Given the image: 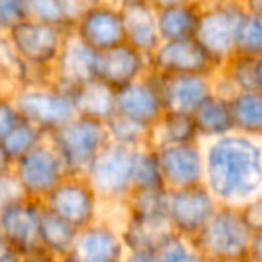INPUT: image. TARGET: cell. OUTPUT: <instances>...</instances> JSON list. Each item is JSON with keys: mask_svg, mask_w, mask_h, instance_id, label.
Wrapping results in <instances>:
<instances>
[{"mask_svg": "<svg viewBox=\"0 0 262 262\" xmlns=\"http://www.w3.org/2000/svg\"><path fill=\"white\" fill-rule=\"evenodd\" d=\"M203 146V185L217 205L241 207L262 196L260 139L228 133Z\"/></svg>", "mask_w": 262, "mask_h": 262, "instance_id": "cell-1", "label": "cell"}, {"mask_svg": "<svg viewBox=\"0 0 262 262\" xmlns=\"http://www.w3.org/2000/svg\"><path fill=\"white\" fill-rule=\"evenodd\" d=\"M251 239L253 232L243 221L239 208L219 205L203 228L189 241L203 258L244 262Z\"/></svg>", "mask_w": 262, "mask_h": 262, "instance_id": "cell-2", "label": "cell"}, {"mask_svg": "<svg viewBox=\"0 0 262 262\" xmlns=\"http://www.w3.org/2000/svg\"><path fill=\"white\" fill-rule=\"evenodd\" d=\"M67 176H83L94 157L110 142L104 122L76 115L47 135Z\"/></svg>", "mask_w": 262, "mask_h": 262, "instance_id": "cell-3", "label": "cell"}, {"mask_svg": "<svg viewBox=\"0 0 262 262\" xmlns=\"http://www.w3.org/2000/svg\"><path fill=\"white\" fill-rule=\"evenodd\" d=\"M135 147L108 142L84 171L83 178L101 203H120L131 190Z\"/></svg>", "mask_w": 262, "mask_h": 262, "instance_id": "cell-4", "label": "cell"}, {"mask_svg": "<svg viewBox=\"0 0 262 262\" xmlns=\"http://www.w3.org/2000/svg\"><path fill=\"white\" fill-rule=\"evenodd\" d=\"M243 15L244 9L239 0H212L200 4L194 40L207 51L217 67L233 56L235 31Z\"/></svg>", "mask_w": 262, "mask_h": 262, "instance_id": "cell-5", "label": "cell"}, {"mask_svg": "<svg viewBox=\"0 0 262 262\" xmlns=\"http://www.w3.org/2000/svg\"><path fill=\"white\" fill-rule=\"evenodd\" d=\"M9 95L20 119L33 124L45 135L76 117L70 95L52 83L26 84L15 88Z\"/></svg>", "mask_w": 262, "mask_h": 262, "instance_id": "cell-6", "label": "cell"}, {"mask_svg": "<svg viewBox=\"0 0 262 262\" xmlns=\"http://www.w3.org/2000/svg\"><path fill=\"white\" fill-rule=\"evenodd\" d=\"M70 27L47 26L31 20H22L6 33L11 47L27 67L51 72L56 58L61 52Z\"/></svg>", "mask_w": 262, "mask_h": 262, "instance_id": "cell-7", "label": "cell"}, {"mask_svg": "<svg viewBox=\"0 0 262 262\" xmlns=\"http://www.w3.org/2000/svg\"><path fill=\"white\" fill-rule=\"evenodd\" d=\"M18 185L27 200L43 201V198L67 176L58 153L45 137L36 147L11 165Z\"/></svg>", "mask_w": 262, "mask_h": 262, "instance_id": "cell-8", "label": "cell"}, {"mask_svg": "<svg viewBox=\"0 0 262 262\" xmlns=\"http://www.w3.org/2000/svg\"><path fill=\"white\" fill-rule=\"evenodd\" d=\"M41 207L76 230L99 219L101 201L83 176H65L41 201Z\"/></svg>", "mask_w": 262, "mask_h": 262, "instance_id": "cell-9", "label": "cell"}, {"mask_svg": "<svg viewBox=\"0 0 262 262\" xmlns=\"http://www.w3.org/2000/svg\"><path fill=\"white\" fill-rule=\"evenodd\" d=\"M151 72L162 76H208L219 69L194 38L176 41H160L147 56Z\"/></svg>", "mask_w": 262, "mask_h": 262, "instance_id": "cell-10", "label": "cell"}, {"mask_svg": "<svg viewBox=\"0 0 262 262\" xmlns=\"http://www.w3.org/2000/svg\"><path fill=\"white\" fill-rule=\"evenodd\" d=\"M217 207V201L201 183V185L185 187V189L169 190L165 217L174 233L185 239H192Z\"/></svg>", "mask_w": 262, "mask_h": 262, "instance_id": "cell-11", "label": "cell"}, {"mask_svg": "<svg viewBox=\"0 0 262 262\" xmlns=\"http://www.w3.org/2000/svg\"><path fill=\"white\" fill-rule=\"evenodd\" d=\"M160 167L162 183L167 190L203 183V146L200 140L153 147Z\"/></svg>", "mask_w": 262, "mask_h": 262, "instance_id": "cell-12", "label": "cell"}, {"mask_svg": "<svg viewBox=\"0 0 262 262\" xmlns=\"http://www.w3.org/2000/svg\"><path fill=\"white\" fill-rule=\"evenodd\" d=\"M40 214V201L27 198L0 208V235L9 250L20 257L40 250L38 246Z\"/></svg>", "mask_w": 262, "mask_h": 262, "instance_id": "cell-13", "label": "cell"}, {"mask_svg": "<svg viewBox=\"0 0 262 262\" xmlns=\"http://www.w3.org/2000/svg\"><path fill=\"white\" fill-rule=\"evenodd\" d=\"M72 33L90 51L101 52L122 43V22L115 2L97 0L72 27Z\"/></svg>", "mask_w": 262, "mask_h": 262, "instance_id": "cell-14", "label": "cell"}, {"mask_svg": "<svg viewBox=\"0 0 262 262\" xmlns=\"http://www.w3.org/2000/svg\"><path fill=\"white\" fill-rule=\"evenodd\" d=\"M149 72L147 56L127 45L126 41L95 52L94 79L101 81L112 90L129 84Z\"/></svg>", "mask_w": 262, "mask_h": 262, "instance_id": "cell-15", "label": "cell"}, {"mask_svg": "<svg viewBox=\"0 0 262 262\" xmlns=\"http://www.w3.org/2000/svg\"><path fill=\"white\" fill-rule=\"evenodd\" d=\"M113 104H115V115L124 117L147 129H151L164 113L157 86L149 72L133 83L113 90Z\"/></svg>", "mask_w": 262, "mask_h": 262, "instance_id": "cell-16", "label": "cell"}, {"mask_svg": "<svg viewBox=\"0 0 262 262\" xmlns=\"http://www.w3.org/2000/svg\"><path fill=\"white\" fill-rule=\"evenodd\" d=\"M162 108L169 113H190L205 97L212 94V77L208 76H162L151 72Z\"/></svg>", "mask_w": 262, "mask_h": 262, "instance_id": "cell-17", "label": "cell"}, {"mask_svg": "<svg viewBox=\"0 0 262 262\" xmlns=\"http://www.w3.org/2000/svg\"><path fill=\"white\" fill-rule=\"evenodd\" d=\"M70 253L81 262H120L126 253L119 226L106 219H97L77 230Z\"/></svg>", "mask_w": 262, "mask_h": 262, "instance_id": "cell-18", "label": "cell"}, {"mask_svg": "<svg viewBox=\"0 0 262 262\" xmlns=\"http://www.w3.org/2000/svg\"><path fill=\"white\" fill-rule=\"evenodd\" d=\"M124 41L149 56L160 43L157 31V9L147 0H117Z\"/></svg>", "mask_w": 262, "mask_h": 262, "instance_id": "cell-19", "label": "cell"}, {"mask_svg": "<svg viewBox=\"0 0 262 262\" xmlns=\"http://www.w3.org/2000/svg\"><path fill=\"white\" fill-rule=\"evenodd\" d=\"M94 58L95 52L81 43L70 31L51 69V83L69 94L70 88L94 77Z\"/></svg>", "mask_w": 262, "mask_h": 262, "instance_id": "cell-20", "label": "cell"}, {"mask_svg": "<svg viewBox=\"0 0 262 262\" xmlns=\"http://www.w3.org/2000/svg\"><path fill=\"white\" fill-rule=\"evenodd\" d=\"M126 251L153 253L167 237L174 233L165 215H129L126 214L119 226Z\"/></svg>", "mask_w": 262, "mask_h": 262, "instance_id": "cell-21", "label": "cell"}, {"mask_svg": "<svg viewBox=\"0 0 262 262\" xmlns=\"http://www.w3.org/2000/svg\"><path fill=\"white\" fill-rule=\"evenodd\" d=\"M69 95L72 99L76 115L99 120L104 124L115 115L113 90L94 77L70 88Z\"/></svg>", "mask_w": 262, "mask_h": 262, "instance_id": "cell-22", "label": "cell"}, {"mask_svg": "<svg viewBox=\"0 0 262 262\" xmlns=\"http://www.w3.org/2000/svg\"><path fill=\"white\" fill-rule=\"evenodd\" d=\"M194 127H196L200 142L214 140L225 137L233 131L232 117L228 110V97L212 92L208 97L198 104V108L190 113Z\"/></svg>", "mask_w": 262, "mask_h": 262, "instance_id": "cell-23", "label": "cell"}, {"mask_svg": "<svg viewBox=\"0 0 262 262\" xmlns=\"http://www.w3.org/2000/svg\"><path fill=\"white\" fill-rule=\"evenodd\" d=\"M198 16H200V2L196 0L157 9V31L160 41L194 38Z\"/></svg>", "mask_w": 262, "mask_h": 262, "instance_id": "cell-24", "label": "cell"}, {"mask_svg": "<svg viewBox=\"0 0 262 262\" xmlns=\"http://www.w3.org/2000/svg\"><path fill=\"white\" fill-rule=\"evenodd\" d=\"M228 110L235 133L260 139L262 133V94L237 92L228 97Z\"/></svg>", "mask_w": 262, "mask_h": 262, "instance_id": "cell-25", "label": "cell"}, {"mask_svg": "<svg viewBox=\"0 0 262 262\" xmlns=\"http://www.w3.org/2000/svg\"><path fill=\"white\" fill-rule=\"evenodd\" d=\"M76 233L77 230L74 226L41 207L40 228H38V246L41 251L54 258L70 253L76 241Z\"/></svg>", "mask_w": 262, "mask_h": 262, "instance_id": "cell-26", "label": "cell"}, {"mask_svg": "<svg viewBox=\"0 0 262 262\" xmlns=\"http://www.w3.org/2000/svg\"><path fill=\"white\" fill-rule=\"evenodd\" d=\"M198 133L194 127L192 117L187 113H169L164 112L158 122L151 127L149 146H172V144H187L196 142Z\"/></svg>", "mask_w": 262, "mask_h": 262, "instance_id": "cell-27", "label": "cell"}, {"mask_svg": "<svg viewBox=\"0 0 262 262\" xmlns=\"http://www.w3.org/2000/svg\"><path fill=\"white\" fill-rule=\"evenodd\" d=\"M45 137L47 135L41 133L38 127H34L33 124H29L27 120L20 119L18 124L9 131L8 135H4L0 139V147L4 151L9 164L13 165L16 160H20L24 155L29 153L33 147H36Z\"/></svg>", "mask_w": 262, "mask_h": 262, "instance_id": "cell-28", "label": "cell"}, {"mask_svg": "<svg viewBox=\"0 0 262 262\" xmlns=\"http://www.w3.org/2000/svg\"><path fill=\"white\" fill-rule=\"evenodd\" d=\"M167 194L169 190L165 187L131 189L122 201L124 210L129 215H165Z\"/></svg>", "mask_w": 262, "mask_h": 262, "instance_id": "cell-29", "label": "cell"}, {"mask_svg": "<svg viewBox=\"0 0 262 262\" xmlns=\"http://www.w3.org/2000/svg\"><path fill=\"white\" fill-rule=\"evenodd\" d=\"M157 187H164L157 153L151 146L140 147L133 162L131 189H157Z\"/></svg>", "mask_w": 262, "mask_h": 262, "instance_id": "cell-30", "label": "cell"}, {"mask_svg": "<svg viewBox=\"0 0 262 262\" xmlns=\"http://www.w3.org/2000/svg\"><path fill=\"white\" fill-rule=\"evenodd\" d=\"M233 54L262 56V16L244 13L235 31Z\"/></svg>", "mask_w": 262, "mask_h": 262, "instance_id": "cell-31", "label": "cell"}, {"mask_svg": "<svg viewBox=\"0 0 262 262\" xmlns=\"http://www.w3.org/2000/svg\"><path fill=\"white\" fill-rule=\"evenodd\" d=\"M106 129H108L110 142H115V144L127 146V147H135V149L149 146L151 129L131 122V120L124 119V117L113 115L112 119L106 122Z\"/></svg>", "mask_w": 262, "mask_h": 262, "instance_id": "cell-32", "label": "cell"}, {"mask_svg": "<svg viewBox=\"0 0 262 262\" xmlns=\"http://www.w3.org/2000/svg\"><path fill=\"white\" fill-rule=\"evenodd\" d=\"M200 253L194 250L189 239L172 233L153 251L155 262H201Z\"/></svg>", "mask_w": 262, "mask_h": 262, "instance_id": "cell-33", "label": "cell"}, {"mask_svg": "<svg viewBox=\"0 0 262 262\" xmlns=\"http://www.w3.org/2000/svg\"><path fill=\"white\" fill-rule=\"evenodd\" d=\"M24 20L47 26L69 27L63 20L58 0H24Z\"/></svg>", "mask_w": 262, "mask_h": 262, "instance_id": "cell-34", "label": "cell"}, {"mask_svg": "<svg viewBox=\"0 0 262 262\" xmlns=\"http://www.w3.org/2000/svg\"><path fill=\"white\" fill-rule=\"evenodd\" d=\"M22 200H26V196H24V190L18 185V180L15 178L13 171L9 169V171L2 172L0 174V208Z\"/></svg>", "mask_w": 262, "mask_h": 262, "instance_id": "cell-35", "label": "cell"}, {"mask_svg": "<svg viewBox=\"0 0 262 262\" xmlns=\"http://www.w3.org/2000/svg\"><path fill=\"white\" fill-rule=\"evenodd\" d=\"M24 20V0H0V31L8 33Z\"/></svg>", "mask_w": 262, "mask_h": 262, "instance_id": "cell-36", "label": "cell"}, {"mask_svg": "<svg viewBox=\"0 0 262 262\" xmlns=\"http://www.w3.org/2000/svg\"><path fill=\"white\" fill-rule=\"evenodd\" d=\"M95 2H97V0H58L63 20H65V24L70 29H72L74 24L86 13Z\"/></svg>", "mask_w": 262, "mask_h": 262, "instance_id": "cell-37", "label": "cell"}, {"mask_svg": "<svg viewBox=\"0 0 262 262\" xmlns=\"http://www.w3.org/2000/svg\"><path fill=\"white\" fill-rule=\"evenodd\" d=\"M237 208H239L243 221L246 223V226L251 232H262V196L255 198V200L248 201Z\"/></svg>", "mask_w": 262, "mask_h": 262, "instance_id": "cell-38", "label": "cell"}, {"mask_svg": "<svg viewBox=\"0 0 262 262\" xmlns=\"http://www.w3.org/2000/svg\"><path fill=\"white\" fill-rule=\"evenodd\" d=\"M20 115L15 108V102H13L11 95H4L0 97V139L4 135H8L9 131L18 124Z\"/></svg>", "mask_w": 262, "mask_h": 262, "instance_id": "cell-39", "label": "cell"}, {"mask_svg": "<svg viewBox=\"0 0 262 262\" xmlns=\"http://www.w3.org/2000/svg\"><path fill=\"white\" fill-rule=\"evenodd\" d=\"M120 262H155L153 253L147 251H126Z\"/></svg>", "mask_w": 262, "mask_h": 262, "instance_id": "cell-40", "label": "cell"}, {"mask_svg": "<svg viewBox=\"0 0 262 262\" xmlns=\"http://www.w3.org/2000/svg\"><path fill=\"white\" fill-rule=\"evenodd\" d=\"M239 4L244 9V13L262 16V0H239Z\"/></svg>", "mask_w": 262, "mask_h": 262, "instance_id": "cell-41", "label": "cell"}, {"mask_svg": "<svg viewBox=\"0 0 262 262\" xmlns=\"http://www.w3.org/2000/svg\"><path fill=\"white\" fill-rule=\"evenodd\" d=\"M20 262H54V257H51V255H47L41 250H36L33 253H27L24 257H20Z\"/></svg>", "mask_w": 262, "mask_h": 262, "instance_id": "cell-42", "label": "cell"}, {"mask_svg": "<svg viewBox=\"0 0 262 262\" xmlns=\"http://www.w3.org/2000/svg\"><path fill=\"white\" fill-rule=\"evenodd\" d=\"M155 9H162L167 8V6H174V4H182V2H189V0H147Z\"/></svg>", "mask_w": 262, "mask_h": 262, "instance_id": "cell-43", "label": "cell"}, {"mask_svg": "<svg viewBox=\"0 0 262 262\" xmlns=\"http://www.w3.org/2000/svg\"><path fill=\"white\" fill-rule=\"evenodd\" d=\"M0 262H20V255L8 250V251H4V253H0Z\"/></svg>", "mask_w": 262, "mask_h": 262, "instance_id": "cell-44", "label": "cell"}, {"mask_svg": "<svg viewBox=\"0 0 262 262\" xmlns=\"http://www.w3.org/2000/svg\"><path fill=\"white\" fill-rule=\"evenodd\" d=\"M11 169V164H9V160L6 158L4 151H2V147H0V174L6 171H9Z\"/></svg>", "mask_w": 262, "mask_h": 262, "instance_id": "cell-45", "label": "cell"}, {"mask_svg": "<svg viewBox=\"0 0 262 262\" xmlns=\"http://www.w3.org/2000/svg\"><path fill=\"white\" fill-rule=\"evenodd\" d=\"M54 262H81L79 258H76L72 253H67V255H63V257H58V258H54Z\"/></svg>", "mask_w": 262, "mask_h": 262, "instance_id": "cell-46", "label": "cell"}, {"mask_svg": "<svg viewBox=\"0 0 262 262\" xmlns=\"http://www.w3.org/2000/svg\"><path fill=\"white\" fill-rule=\"evenodd\" d=\"M201 262H237V260H223V258H201ZM246 262V260H244Z\"/></svg>", "mask_w": 262, "mask_h": 262, "instance_id": "cell-47", "label": "cell"}, {"mask_svg": "<svg viewBox=\"0 0 262 262\" xmlns=\"http://www.w3.org/2000/svg\"><path fill=\"white\" fill-rule=\"evenodd\" d=\"M8 244L4 243V239H2V235H0V253H4V251H8Z\"/></svg>", "mask_w": 262, "mask_h": 262, "instance_id": "cell-48", "label": "cell"}, {"mask_svg": "<svg viewBox=\"0 0 262 262\" xmlns=\"http://www.w3.org/2000/svg\"><path fill=\"white\" fill-rule=\"evenodd\" d=\"M9 92H8V88L2 84V81H0V97H4V95H8Z\"/></svg>", "mask_w": 262, "mask_h": 262, "instance_id": "cell-49", "label": "cell"}, {"mask_svg": "<svg viewBox=\"0 0 262 262\" xmlns=\"http://www.w3.org/2000/svg\"><path fill=\"white\" fill-rule=\"evenodd\" d=\"M196 2H200V4H203V2H212V0H196Z\"/></svg>", "mask_w": 262, "mask_h": 262, "instance_id": "cell-50", "label": "cell"}]
</instances>
